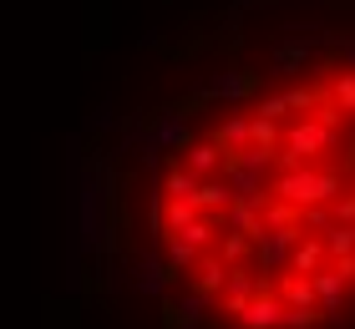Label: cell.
Wrapping results in <instances>:
<instances>
[{"label":"cell","instance_id":"1","mask_svg":"<svg viewBox=\"0 0 355 329\" xmlns=\"http://www.w3.org/2000/svg\"><path fill=\"white\" fill-rule=\"evenodd\" d=\"M153 243L218 329L355 324V51L203 112L157 168Z\"/></svg>","mask_w":355,"mask_h":329}]
</instances>
